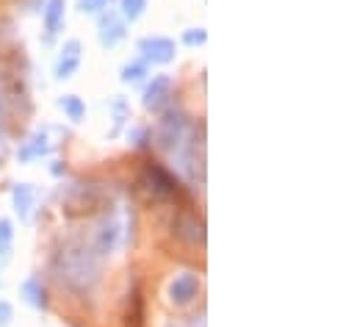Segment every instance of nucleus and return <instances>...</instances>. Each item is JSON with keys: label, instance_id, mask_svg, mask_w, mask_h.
Wrapping results in <instances>:
<instances>
[{"label": "nucleus", "instance_id": "obj_17", "mask_svg": "<svg viewBox=\"0 0 357 327\" xmlns=\"http://www.w3.org/2000/svg\"><path fill=\"white\" fill-rule=\"evenodd\" d=\"M147 11V0H122V20L133 22Z\"/></svg>", "mask_w": 357, "mask_h": 327}, {"label": "nucleus", "instance_id": "obj_5", "mask_svg": "<svg viewBox=\"0 0 357 327\" xmlns=\"http://www.w3.org/2000/svg\"><path fill=\"white\" fill-rule=\"evenodd\" d=\"M197 297H199V275L183 272V275H178V277L169 283V303H172V305L185 308V305H191Z\"/></svg>", "mask_w": 357, "mask_h": 327}, {"label": "nucleus", "instance_id": "obj_8", "mask_svg": "<svg viewBox=\"0 0 357 327\" xmlns=\"http://www.w3.org/2000/svg\"><path fill=\"white\" fill-rule=\"evenodd\" d=\"M78 67H81V42L70 39V42H64L61 56L56 59V78L67 81V78H73L78 73Z\"/></svg>", "mask_w": 357, "mask_h": 327}, {"label": "nucleus", "instance_id": "obj_6", "mask_svg": "<svg viewBox=\"0 0 357 327\" xmlns=\"http://www.w3.org/2000/svg\"><path fill=\"white\" fill-rule=\"evenodd\" d=\"M144 186H147V191L155 194V197H172V194L178 191V180L169 175V169H164V166H158V164H150V166L144 169Z\"/></svg>", "mask_w": 357, "mask_h": 327}, {"label": "nucleus", "instance_id": "obj_1", "mask_svg": "<svg viewBox=\"0 0 357 327\" xmlns=\"http://www.w3.org/2000/svg\"><path fill=\"white\" fill-rule=\"evenodd\" d=\"M155 145L172 159V166L183 177L197 175V128L183 111H169L155 128Z\"/></svg>", "mask_w": 357, "mask_h": 327}, {"label": "nucleus", "instance_id": "obj_14", "mask_svg": "<svg viewBox=\"0 0 357 327\" xmlns=\"http://www.w3.org/2000/svg\"><path fill=\"white\" fill-rule=\"evenodd\" d=\"M59 106H61V111H64L73 122H81V119L86 117V103H84L78 94H67V97H61Z\"/></svg>", "mask_w": 357, "mask_h": 327}, {"label": "nucleus", "instance_id": "obj_20", "mask_svg": "<svg viewBox=\"0 0 357 327\" xmlns=\"http://www.w3.org/2000/svg\"><path fill=\"white\" fill-rule=\"evenodd\" d=\"M128 139L133 142V147H147V145L153 142L150 131H147V128H139V125H136V128H133V131L128 133Z\"/></svg>", "mask_w": 357, "mask_h": 327}, {"label": "nucleus", "instance_id": "obj_23", "mask_svg": "<svg viewBox=\"0 0 357 327\" xmlns=\"http://www.w3.org/2000/svg\"><path fill=\"white\" fill-rule=\"evenodd\" d=\"M169 327H183V325H169ZM188 327H197V325H188ZM199 327H202V325H199Z\"/></svg>", "mask_w": 357, "mask_h": 327}, {"label": "nucleus", "instance_id": "obj_10", "mask_svg": "<svg viewBox=\"0 0 357 327\" xmlns=\"http://www.w3.org/2000/svg\"><path fill=\"white\" fill-rule=\"evenodd\" d=\"M11 200H14V211L20 214V219L31 222V211L36 205V189L31 183H17L11 191Z\"/></svg>", "mask_w": 357, "mask_h": 327}, {"label": "nucleus", "instance_id": "obj_15", "mask_svg": "<svg viewBox=\"0 0 357 327\" xmlns=\"http://www.w3.org/2000/svg\"><path fill=\"white\" fill-rule=\"evenodd\" d=\"M11 247H14V225L11 219H0V258L3 261H8Z\"/></svg>", "mask_w": 357, "mask_h": 327}, {"label": "nucleus", "instance_id": "obj_9", "mask_svg": "<svg viewBox=\"0 0 357 327\" xmlns=\"http://www.w3.org/2000/svg\"><path fill=\"white\" fill-rule=\"evenodd\" d=\"M122 39H125V20H122V14H114V11L102 14L100 17V45L102 48H116Z\"/></svg>", "mask_w": 357, "mask_h": 327}, {"label": "nucleus", "instance_id": "obj_18", "mask_svg": "<svg viewBox=\"0 0 357 327\" xmlns=\"http://www.w3.org/2000/svg\"><path fill=\"white\" fill-rule=\"evenodd\" d=\"M205 39H208L205 28H188V31L183 34V42H185L188 48H199V45H205Z\"/></svg>", "mask_w": 357, "mask_h": 327}, {"label": "nucleus", "instance_id": "obj_2", "mask_svg": "<svg viewBox=\"0 0 357 327\" xmlns=\"http://www.w3.org/2000/svg\"><path fill=\"white\" fill-rule=\"evenodd\" d=\"M94 249H86L84 245L73 242V245H64V249L56 255V277L61 280V286L84 294L89 291L97 280V261L91 255Z\"/></svg>", "mask_w": 357, "mask_h": 327}, {"label": "nucleus", "instance_id": "obj_12", "mask_svg": "<svg viewBox=\"0 0 357 327\" xmlns=\"http://www.w3.org/2000/svg\"><path fill=\"white\" fill-rule=\"evenodd\" d=\"M47 153H50L47 131H36V133L25 142V147L20 150V161H33V159H42V156H47Z\"/></svg>", "mask_w": 357, "mask_h": 327}, {"label": "nucleus", "instance_id": "obj_3", "mask_svg": "<svg viewBox=\"0 0 357 327\" xmlns=\"http://www.w3.org/2000/svg\"><path fill=\"white\" fill-rule=\"evenodd\" d=\"M128 228H130L128 211H122V208L108 211V214L100 219L97 231H94L91 249H94L97 255H114L116 249H122V247L128 245V239H130V231H128Z\"/></svg>", "mask_w": 357, "mask_h": 327}, {"label": "nucleus", "instance_id": "obj_19", "mask_svg": "<svg viewBox=\"0 0 357 327\" xmlns=\"http://www.w3.org/2000/svg\"><path fill=\"white\" fill-rule=\"evenodd\" d=\"M111 6V0H78V8L84 14H102Z\"/></svg>", "mask_w": 357, "mask_h": 327}, {"label": "nucleus", "instance_id": "obj_7", "mask_svg": "<svg viewBox=\"0 0 357 327\" xmlns=\"http://www.w3.org/2000/svg\"><path fill=\"white\" fill-rule=\"evenodd\" d=\"M169 97H172V78L169 75H155L144 89V108L158 114L169 106Z\"/></svg>", "mask_w": 357, "mask_h": 327}, {"label": "nucleus", "instance_id": "obj_16", "mask_svg": "<svg viewBox=\"0 0 357 327\" xmlns=\"http://www.w3.org/2000/svg\"><path fill=\"white\" fill-rule=\"evenodd\" d=\"M144 75H147V64L144 61H130V64L122 67V83L136 86V83L144 81Z\"/></svg>", "mask_w": 357, "mask_h": 327}, {"label": "nucleus", "instance_id": "obj_4", "mask_svg": "<svg viewBox=\"0 0 357 327\" xmlns=\"http://www.w3.org/2000/svg\"><path fill=\"white\" fill-rule=\"evenodd\" d=\"M139 53H142L144 61H150V64H169V61H175L178 48H175V42L167 39V36H144V39L139 42Z\"/></svg>", "mask_w": 357, "mask_h": 327}, {"label": "nucleus", "instance_id": "obj_13", "mask_svg": "<svg viewBox=\"0 0 357 327\" xmlns=\"http://www.w3.org/2000/svg\"><path fill=\"white\" fill-rule=\"evenodd\" d=\"M64 8H67V0H47L45 6V28L50 36H56L64 25Z\"/></svg>", "mask_w": 357, "mask_h": 327}, {"label": "nucleus", "instance_id": "obj_22", "mask_svg": "<svg viewBox=\"0 0 357 327\" xmlns=\"http://www.w3.org/2000/svg\"><path fill=\"white\" fill-rule=\"evenodd\" d=\"M3 145H6V136H3V111H0V156H3Z\"/></svg>", "mask_w": 357, "mask_h": 327}, {"label": "nucleus", "instance_id": "obj_11", "mask_svg": "<svg viewBox=\"0 0 357 327\" xmlns=\"http://www.w3.org/2000/svg\"><path fill=\"white\" fill-rule=\"evenodd\" d=\"M20 294L25 297V303H28V305H33V308H39V311H45V308H47V289H45L42 277H36V275L25 277V280H22V286H20Z\"/></svg>", "mask_w": 357, "mask_h": 327}, {"label": "nucleus", "instance_id": "obj_21", "mask_svg": "<svg viewBox=\"0 0 357 327\" xmlns=\"http://www.w3.org/2000/svg\"><path fill=\"white\" fill-rule=\"evenodd\" d=\"M11 319H14V308H11V303L0 300V327H8L11 325Z\"/></svg>", "mask_w": 357, "mask_h": 327}]
</instances>
